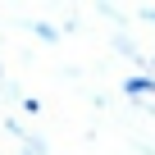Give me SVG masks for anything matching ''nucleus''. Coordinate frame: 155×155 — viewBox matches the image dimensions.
<instances>
[{
	"label": "nucleus",
	"instance_id": "nucleus-1",
	"mask_svg": "<svg viewBox=\"0 0 155 155\" xmlns=\"http://www.w3.org/2000/svg\"><path fill=\"white\" fill-rule=\"evenodd\" d=\"M128 91H155V78H128Z\"/></svg>",
	"mask_w": 155,
	"mask_h": 155
},
{
	"label": "nucleus",
	"instance_id": "nucleus-2",
	"mask_svg": "<svg viewBox=\"0 0 155 155\" xmlns=\"http://www.w3.org/2000/svg\"><path fill=\"white\" fill-rule=\"evenodd\" d=\"M146 14H150V18H155V9H146Z\"/></svg>",
	"mask_w": 155,
	"mask_h": 155
}]
</instances>
